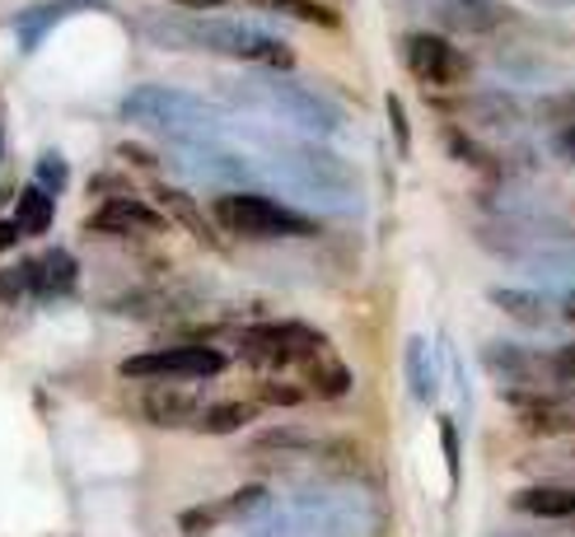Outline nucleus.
I'll use <instances>...</instances> for the list:
<instances>
[{"instance_id":"obj_35","label":"nucleus","mask_w":575,"mask_h":537,"mask_svg":"<svg viewBox=\"0 0 575 537\" xmlns=\"http://www.w3.org/2000/svg\"><path fill=\"white\" fill-rule=\"evenodd\" d=\"M168 5H183V10H221L225 0H168Z\"/></svg>"},{"instance_id":"obj_32","label":"nucleus","mask_w":575,"mask_h":537,"mask_svg":"<svg viewBox=\"0 0 575 537\" xmlns=\"http://www.w3.org/2000/svg\"><path fill=\"white\" fill-rule=\"evenodd\" d=\"M552 370L562 374V384H575V346H562V351L552 355Z\"/></svg>"},{"instance_id":"obj_17","label":"nucleus","mask_w":575,"mask_h":537,"mask_svg":"<svg viewBox=\"0 0 575 537\" xmlns=\"http://www.w3.org/2000/svg\"><path fill=\"white\" fill-rule=\"evenodd\" d=\"M510 510L534 519H575V486H528L510 496Z\"/></svg>"},{"instance_id":"obj_16","label":"nucleus","mask_w":575,"mask_h":537,"mask_svg":"<svg viewBox=\"0 0 575 537\" xmlns=\"http://www.w3.org/2000/svg\"><path fill=\"white\" fill-rule=\"evenodd\" d=\"M154 201H160V215L168 220V225H183V229H188L197 243L215 248V229H211V220L201 215V207H197V201H192L188 192H183V187L154 183Z\"/></svg>"},{"instance_id":"obj_1","label":"nucleus","mask_w":575,"mask_h":537,"mask_svg":"<svg viewBox=\"0 0 575 537\" xmlns=\"http://www.w3.org/2000/svg\"><path fill=\"white\" fill-rule=\"evenodd\" d=\"M253 140L267 154V168L276 173V183H286L309 211H328V215H355L361 211V187H355L351 164H341L333 150L309 146V140H276L253 132Z\"/></svg>"},{"instance_id":"obj_19","label":"nucleus","mask_w":575,"mask_h":537,"mask_svg":"<svg viewBox=\"0 0 575 537\" xmlns=\"http://www.w3.org/2000/svg\"><path fill=\"white\" fill-rule=\"evenodd\" d=\"M52 215H57V201L48 192H38V187H24L10 220H14V229H20V239H24V234H48Z\"/></svg>"},{"instance_id":"obj_29","label":"nucleus","mask_w":575,"mask_h":537,"mask_svg":"<svg viewBox=\"0 0 575 537\" xmlns=\"http://www.w3.org/2000/svg\"><path fill=\"white\" fill-rule=\"evenodd\" d=\"M262 402H272V407H300L304 402V388L300 384H262Z\"/></svg>"},{"instance_id":"obj_4","label":"nucleus","mask_w":575,"mask_h":537,"mask_svg":"<svg viewBox=\"0 0 575 537\" xmlns=\"http://www.w3.org/2000/svg\"><path fill=\"white\" fill-rule=\"evenodd\" d=\"M211 211H215V225H225L239 239H304V234H318L314 215L282 207V201L262 192H221Z\"/></svg>"},{"instance_id":"obj_22","label":"nucleus","mask_w":575,"mask_h":537,"mask_svg":"<svg viewBox=\"0 0 575 537\" xmlns=\"http://www.w3.org/2000/svg\"><path fill=\"white\" fill-rule=\"evenodd\" d=\"M258 10H272V14H290V20H304V24H318V28H337V14L318 0H248Z\"/></svg>"},{"instance_id":"obj_28","label":"nucleus","mask_w":575,"mask_h":537,"mask_svg":"<svg viewBox=\"0 0 575 537\" xmlns=\"http://www.w3.org/2000/svg\"><path fill=\"white\" fill-rule=\"evenodd\" d=\"M211 528H221V519H215L211 504H197V510H183L178 514V533L183 537H207Z\"/></svg>"},{"instance_id":"obj_5","label":"nucleus","mask_w":575,"mask_h":537,"mask_svg":"<svg viewBox=\"0 0 575 537\" xmlns=\"http://www.w3.org/2000/svg\"><path fill=\"white\" fill-rule=\"evenodd\" d=\"M192 47H207L215 57H229V61H243V66H258V71H272V75H286L295 71V47L282 42L276 34L258 24H239V20H201L188 28Z\"/></svg>"},{"instance_id":"obj_2","label":"nucleus","mask_w":575,"mask_h":537,"mask_svg":"<svg viewBox=\"0 0 575 537\" xmlns=\"http://www.w3.org/2000/svg\"><path fill=\"white\" fill-rule=\"evenodd\" d=\"M122 117L150 136H160L164 146H178V140H221L225 132L221 113L207 99H197L188 89H174V85H136L122 99Z\"/></svg>"},{"instance_id":"obj_36","label":"nucleus","mask_w":575,"mask_h":537,"mask_svg":"<svg viewBox=\"0 0 575 537\" xmlns=\"http://www.w3.org/2000/svg\"><path fill=\"white\" fill-rule=\"evenodd\" d=\"M538 5H552V10H575V0H538Z\"/></svg>"},{"instance_id":"obj_12","label":"nucleus","mask_w":575,"mask_h":537,"mask_svg":"<svg viewBox=\"0 0 575 537\" xmlns=\"http://www.w3.org/2000/svg\"><path fill=\"white\" fill-rule=\"evenodd\" d=\"M20 276H24V290L34 295V299H61V295L75 290L80 266H75L71 252L48 248V252H38V258H24L20 262Z\"/></svg>"},{"instance_id":"obj_26","label":"nucleus","mask_w":575,"mask_h":537,"mask_svg":"<svg viewBox=\"0 0 575 537\" xmlns=\"http://www.w3.org/2000/svg\"><path fill=\"white\" fill-rule=\"evenodd\" d=\"M309 449H314V439L304 430H267L253 445V453H309Z\"/></svg>"},{"instance_id":"obj_31","label":"nucleus","mask_w":575,"mask_h":537,"mask_svg":"<svg viewBox=\"0 0 575 537\" xmlns=\"http://www.w3.org/2000/svg\"><path fill=\"white\" fill-rule=\"evenodd\" d=\"M388 122H393V136H398V150L412 146V132H408V117H402V103L388 99Z\"/></svg>"},{"instance_id":"obj_37","label":"nucleus","mask_w":575,"mask_h":537,"mask_svg":"<svg viewBox=\"0 0 575 537\" xmlns=\"http://www.w3.org/2000/svg\"><path fill=\"white\" fill-rule=\"evenodd\" d=\"M566 319H571V323H575V290H571V295H566Z\"/></svg>"},{"instance_id":"obj_25","label":"nucleus","mask_w":575,"mask_h":537,"mask_svg":"<svg viewBox=\"0 0 575 537\" xmlns=\"http://www.w3.org/2000/svg\"><path fill=\"white\" fill-rule=\"evenodd\" d=\"M34 187H38V192H48L52 201L61 197V192H66V183H71V164L66 160H61V154L57 150H48V154H38V168H34Z\"/></svg>"},{"instance_id":"obj_6","label":"nucleus","mask_w":575,"mask_h":537,"mask_svg":"<svg viewBox=\"0 0 575 537\" xmlns=\"http://www.w3.org/2000/svg\"><path fill=\"white\" fill-rule=\"evenodd\" d=\"M239 355L253 370H286V365H309V360L328 355V337L314 323H258L239 332Z\"/></svg>"},{"instance_id":"obj_8","label":"nucleus","mask_w":575,"mask_h":537,"mask_svg":"<svg viewBox=\"0 0 575 537\" xmlns=\"http://www.w3.org/2000/svg\"><path fill=\"white\" fill-rule=\"evenodd\" d=\"M168 164L188 178H207V183H248L253 178V164L235 154L225 140H178L168 146Z\"/></svg>"},{"instance_id":"obj_20","label":"nucleus","mask_w":575,"mask_h":537,"mask_svg":"<svg viewBox=\"0 0 575 537\" xmlns=\"http://www.w3.org/2000/svg\"><path fill=\"white\" fill-rule=\"evenodd\" d=\"M253 416H258V402H211V407H201V416L192 425L201 435H235Z\"/></svg>"},{"instance_id":"obj_9","label":"nucleus","mask_w":575,"mask_h":537,"mask_svg":"<svg viewBox=\"0 0 575 537\" xmlns=\"http://www.w3.org/2000/svg\"><path fill=\"white\" fill-rule=\"evenodd\" d=\"M408 71L426 85H463L473 75V61L440 34H412L408 38Z\"/></svg>"},{"instance_id":"obj_18","label":"nucleus","mask_w":575,"mask_h":537,"mask_svg":"<svg viewBox=\"0 0 575 537\" xmlns=\"http://www.w3.org/2000/svg\"><path fill=\"white\" fill-rule=\"evenodd\" d=\"M491 295V304L501 309V313H510L515 323H524V327H542L552 319V309H548V299H542L538 290H515V286H496V290H487Z\"/></svg>"},{"instance_id":"obj_7","label":"nucleus","mask_w":575,"mask_h":537,"mask_svg":"<svg viewBox=\"0 0 575 537\" xmlns=\"http://www.w3.org/2000/svg\"><path fill=\"white\" fill-rule=\"evenodd\" d=\"M225 351L215 346H164V351H141L122 360V378H164V384H188V378H215L225 374Z\"/></svg>"},{"instance_id":"obj_3","label":"nucleus","mask_w":575,"mask_h":537,"mask_svg":"<svg viewBox=\"0 0 575 537\" xmlns=\"http://www.w3.org/2000/svg\"><path fill=\"white\" fill-rule=\"evenodd\" d=\"M235 93H239V99H253L248 108L272 113L276 122H286V126H295V132H304V136L328 140V136L341 132V113L323 99V93L295 85V80H282V75H258V80H248V85H235Z\"/></svg>"},{"instance_id":"obj_33","label":"nucleus","mask_w":575,"mask_h":537,"mask_svg":"<svg viewBox=\"0 0 575 537\" xmlns=\"http://www.w3.org/2000/svg\"><path fill=\"white\" fill-rule=\"evenodd\" d=\"M557 150H562L566 160H575V122H566L562 132H557Z\"/></svg>"},{"instance_id":"obj_15","label":"nucleus","mask_w":575,"mask_h":537,"mask_svg":"<svg viewBox=\"0 0 575 537\" xmlns=\"http://www.w3.org/2000/svg\"><path fill=\"white\" fill-rule=\"evenodd\" d=\"M141 416L150 425H164V430H178V425H192L201 416V402L192 398L188 388H150L141 398Z\"/></svg>"},{"instance_id":"obj_21","label":"nucleus","mask_w":575,"mask_h":537,"mask_svg":"<svg viewBox=\"0 0 575 537\" xmlns=\"http://www.w3.org/2000/svg\"><path fill=\"white\" fill-rule=\"evenodd\" d=\"M408 384H412V398L416 402H430L435 398V360H430V341L426 337H412L408 341Z\"/></svg>"},{"instance_id":"obj_24","label":"nucleus","mask_w":575,"mask_h":537,"mask_svg":"<svg viewBox=\"0 0 575 537\" xmlns=\"http://www.w3.org/2000/svg\"><path fill=\"white\" fill-rule=\"evenodd\" d=\"M309 384H314V392H323V398H341V392L351 388V374H347L341 360L318 355L314 365H309Z\"/></svg>"},{"instance_id":"obj_13","label":"nucleus","mask_w":575,"mask_h":537,"mask_svg":"<svg viewBox=\"0 0 575 537\" xmlns=\"http://www.w3.org/2000/svg\"><path fill=\"white\" fill-rule=\"evenodd\" d=\"M80 10H99V0H42V5H28L14 14V38H20L24 52H34L61 20H71V14H80Z\"/></svg>"},{"instance_id":"obj_14","label":"nucleus","mask_w":575,"mask_h":537,"mask_svg":"<svg viewBox=\"0 0 575 537\" xmlns=\"http://www.w3.org/2000/svg\"><path fill=\"white\" fill-rule=\"evenodd\" d=\"M435 14H440V24L463 28V34H496V28L515 24V14L501 0H440Z\"/></svg>"},{"instance_id":"obj_10","label":"nucleus","mask_w":575,"mask_h":537,"mask_svg":"<svg viewBox=\"0 0 575 537\" xmlns=\"http://www.w3.org/2000/svg\"><path fill=\"white\" fill-rule=\"evenodd\" d=\"M482 365L501 378H515V384H524L528 392H548V384H562V374L552 370V355L524 351V346H510V341L482 346Z\"/></svg>"},{"instance_id":"obj_30","label":"nucleus","mask_w":575,"mask_h":537,"mask_svg":"<svg viewBox=\"0 0 575 537\" xmlns=\"http://www.w3.org/2000/svg\"><path fill=\"white\" fill-rule=\"evenodd\" d=\"M440 445H445L449 482H454V477H459V430H454V421H440Z\"/></svg>"},{"instance_id":"obj_11","label":"nucleus","mask_w":575,"mask_h":537,"mask_svg":"<svg viewBox=\"0 0 575 537\" xmlns=\"http://www.w3.org/2000/svg\"><path fill=\"white\" fill-rule=\"evenodd\" d=\"M89 229H95V234H117V239H146V234L168 229V220L154 207H146V201H136V197H113V201H103V207L89 215Z\"/></svg>"},{"instance_id":"obj_34","label":"nucleus","mask_w":575,"mask_h":537,"mask_svg":"<svg viewBox=\"0 0 575 537\" xmlns=\"http://www.w3.org/2000/svg\"><path fill=\"white\" fill-rule=\"evenodd\" d=\"M20 243V229H14V220H0V252Z\"/></svg>"},{"instance_id":"obj_38","label":"nucleus","mask_w":575,"mask_h":537,"mask_svg":"<svg viewBox=\"0 0 575 537\" xmlns=\"http://www.w3.org/2000/svg\"><path fill=\"white\" fill-rule=\"evenodd\" d=\"M0 160H5V132H0Z\"/></svg>"},{"instance_id":"obj_23","label":"nucleus","mask_w":575,"mask_h":537,"mask_svg":"<svg viewBox=\"0 0 575 537\" xmlns=\"http://www.w3.org/2000/svg\"><path fill=\"white\" fill-rule=\"evenodd\" d=\"M262 504H267V486H239L235 496H225V500H215L211 510L221 524H229V519H253Z\"/></svg>"},{"instance_id":"obj_27","label":"nucleus","mask_w":575,"mask_h":537,"mask_svg":"<svg viewBox=\"0 0 575 537\" xmlns=\"http://www.w3.org/2000/svg\"><path fill=\"white\" fill-rule=\"evenodd\" d=\"M445 150H454V154H459V160H468V164H477L482 173H496V160H491V154H487V150H477V146H473V140H468V136H463V132H445Z\"/></svg>"}]
</instances>
